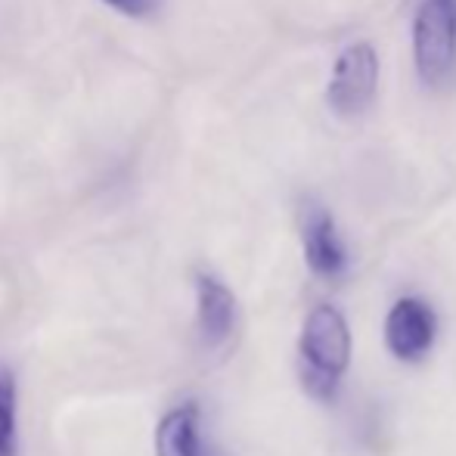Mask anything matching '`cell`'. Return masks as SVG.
I'll list each match as a JSON object with an SVG mask.
<instances>
[{
    "label": "cell",
    "instance_id": "cell-1",
    "mask_svg": "<svg viewBox=\"0 0 456 456\" xmlns=\"http://www.w3.org/2000/svg\"><path fill=\"white\" fill-rule=\"evenodd\" d=\"M301 385L317 401H332L351 363V330L342 311L320 305L307 314L301 330Z\"/></svg>",
    "mask_w": 456,
    "mask_h": 456
},
{
    "label": "cell",
    "instance_id": "cell-2",
    "mask_svg": "<svg viewBox=\"0 0 456 456\" xmlns=\"http://www.w3.org/2000/svg\"><path fill=\"white\" fill-rule=\"evenodd\" d=\"M413 60L428 87H441L456 72V19L444 0H422L413 19Z\"/></svg>",
    "mask_w": 456,
    "mask_h": 456
},
{
    "label": "cell",
    "instance_id": "cell-3",
    "mask_svg": "<svg viewBox=\"0 0 456 456\" xmlns=\"http://www.w3.org/2000/svg\"><path fill=\"white\" fill-rule=\"evenodd\" d=\"M379 87V56L372 44L357 41L338 53L336 66H332V78L326 87V100H330L332 112L342 118H357L376 100Z\"/></svg>",
    "mask_w": 456,
    "mask_h": 456
},
{
    "label": "cell",
    "instance_id": "cell-4",
    "mask_svg": "<svg viewBox=\"0 0 456 456\" xmlns=\"http://www.w3.org/2000/svg\"><path fill=\"white\" fill-rule=\"evenodd\" d=\"M438 317L422 298H401L385 320V345L397 361L416 363L432 351Z\"/></svg>",
    "mask_w": 456,
    "mask_h": 456
},
{
    "label": "cell",
    "instance_id": "cell-5",
    "mask_svg": "<svg viewBox=\"0 0 456 456\" xmlns=\"http://www.w3.org/2000/svg\"><path fill=\"white\" fill-rule=\"evenodd\" d=\"M301 246H305L307 267L317 276L332 280V276H342L348 267V248L338 236L336 221L314 199H307L301 208Z\"/></svg>",
    "mask_w": 456,
    "mask_h": 456
},
{
    "label": "cell",
    "instance_id": "cell-6",
    "mask_svg": "<svg viewBox=\"0 0 456 456\" xmlns=\"http://www.w3.org/2000/svg\"><path fill=\"white\" fill-rule=\"evenodd\" d=\"M236 295L215 273H196V330L205 348H224L236 332Z\"/></svg>",
    "mask_w": 456,
    "mask_h": 456
},
{
    "label": "cell",
    "instance_id": "cell-7",
    "mask_svg": "<svg viewBox=\"0 0 456 456\" xmlns=\"http://www.w3.org/2000/svg\"><path fill=\"white\" fill-rule=\"evenodd\" d=\"M156 456H208L196 403H181L162 416L156 428Z\"/></svg>",
    "mask_w": 456,
    "mask_h": 456
},
{
    "label": "cell",
    "instance_id": "cell-8",
    "mask_svg": "<svg viewBox=\"0 0 456 456\" xmlns=\"http://www.w3.org/2000/svg\"><path fill=\"white\" fill-rule=\"evenodd\" d=\"M16 403H19L16 376L6 366H0V456H16L19 451Z\"/></svg>",
    "mask_w": 456,
    "mask_h": 456
},
{
    "label": "cell",
    "instance_id": "cell-9",
    "mask_svg": "<svg viewBox=\"0 0 456 456\" xmlns=\"http://www.w3.org/2000/svg\"><path fill=\"white\" fill-rule=\"evenodd\" d=\"M106 6H112L115 12L131 19H146L159 10V0H102Z\"/></svg>",
    "mask_w": 456,
    "mask_h": 456
},
{
    "label": "cell",
    "instance_id": "cell-10",
    "mask_svg": "<svg viewBox=\"0 0 456 456\" xmlns=\"http://www.w3.org/2000/svg\"><path fill=\"white\" fill-rule=\"evenodd\" d=\"M444 6H447V10H451V16L456 19V0H444Z\"/></svg>",
    "mask_w": 456,
    "mask_h": 456
}]
</instances>
